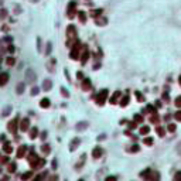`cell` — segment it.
Here are the masks:
<instances>
[{"instance_id": "obj_27", "label": "cell", "mask_w": 181, "mask_h": 181, "mask_svg": "<svg viewBox=\"0 0 181 181\" xmlns=\"http://www.w3.org/2000/svg\"><path fill=\"white\" fill-rule=\"evenodd\" d=\"M173 181H181V171H177V173H175Z\"/></svg>"}, {"instance_id": "obj_14", "label": "cell", "mask_w": 181, "mask_h": 181, "mask_svg": "<svg viewBox=\"0 0 181 181\" xmlns=\"http://www.w3.org/2000/svg\"><path fill=\"white\" fill-rule=\"evenodd\" d=\"M89 86H90V81L88 79V78H85V79L82 81V89L88 90V89H89Z\"/></svg>"}, {"instance_id": "obj_12", "label": "cell", "mask_w": 181, "mask_h": 181, "mask_svg": "<svg viewBox=\"0 0 181 181\" xmlns=\"http://www.w3.org/2000/svg\"><path fill=\"white\" fill-rule=\"evenodd\" d=\"M92 156L95 157V158L100 157V156H102V148H100V147H95V148H93V151H92Z\"/></svg>"}, {"instance_id": "obj_3", "label": "cell", "mask_w": 181, "mask_h": 181, "mask_svg": "<svg viewBox=\"0 0 181 181\" xmlns=\"http://www.w3.org/2000/svg\"><path fill=\"white\" fill-rule=\"evenodd\" d=\"M79 49H81V42L75 44V47L71 49V58L72 59H78L79 58Z\"/></svg>"}, {"instance_id": "obj_8", "label": "cell", "mask_w": 181, "mask_h": 181, "mask_svg": "<svg viewBox=\"0 0 181 181\" xmlns=\"http://www.w3.org/2000/svg\"><path fill=\"white\" fill-rule=\"evenodd\" d=\"M51 88H52V81H51V79H44V82H42V89L49 90Z\"/></svg>"}, {"instance_id": "obj_16", "label": "cell", "mask_w": 181, "mask_h": 181, "mask_svg": "<svg viewBox=\"0 0 181 181\" xmlns=\"http://www.w3.org/2000/svg\"><path fill=\"white\" fill-rule=\"evenodd\" d=\"M37 133H38V129H37V127H33V129L30 130V139H35V137H37Z\"/></svg>"}, {"instance_id": "obj_5", "label": "cell", "mask_w": 181, "mask_h": 181, "mask_svg": "<svg viewBox=\"0 0 181 181\" xmlns=\"http://www.w3.org/2000/svg\"><path fill=\"white\" fill-rule=\"evenodd\" d=\"M55 64H57V59H55V58H49L48 61H47V68H48L49 72H52V71H54V66H55Z\"/></svg>"}, {"instance_id": "obj_31", "label": "cell", "mask_w": 181, "mask_h": 181, "mask_svg": "<svg viewBox=\"0 0 181 181\" xmlns=\"http://www.w3.org/2000/svg\"><path fill=\"white\" fill-rule=\"evenodd\" d=\"M41 150H42V153L48 154V153H49V146H42V147H41Z\"/></svg>"}, {"instance_id": "obj_2", "label": "cell", "mask_w": 181, "mask_h": 181, "mask_svg": "<svg viewBox=\"0 0 181 181\" xmlns=\"http://www.w3.org/2000/svg\"><path fill=\"white\" fill-rule=\"evenodd\" d=\"M107 96V90L106 89H103V90H100L98 93V96H96V103L98 105H103L105 103V99H106Z\"/></svg>"}, {"instance_id": "obj_37", "label": "cell", "mask_w": 181, "mask_h": 181, "mask_svg": "<svg viewBox=\"0 0 181 181\" xmlns=\"http://www.w3.org/2000/svg\"><path fill=\"white\" fill-rule=\"evenodd\" d=\"M157 133H158L160 136H163V134H164V129H163V127H158V129H157Z\"/></svg>"}, {"instance_id": "obj_46", "label": "cell", "mask_w": 181, "mask_h": 181, "mask_svg": "<svg viewBox=\"0 0 181 181\" xmlns=\"http://www.w3.org/2000/svg\"><path fill=\"white\" fill-rule=\"evenodd\" d=\"M76 76H78V79H81V78L83 76V74H82V72H78V74H76Z\"/></svg>"}, {"instance_id": "obj_9", "label": "cell", "mask_w": 181, "mask_h": 181, "mask_svg": "<svg viewBox=\"0 0 181 181\" xmlns=\"http://www.w3.org/2000/svg\"><path fill=\"white\" fill-rule=\"evenodd\" d=\"M16 124H17V119H14L13 122H10V123L7 124V129H8V130H10L11 133H16V130H17Z\"/></svg>"}, {"instance_id": "obj_38", "label": "cell", "mask_w": 181, "mask_h": 181, "mask_svg": "<svg viewBox=\"0 0 181 181\" xmlns=\"http://www.w3.org/2000/svg\"><path fill=\"white\" fill-rule=\"evenodd\" d=\"M7 49H8V52H11V54H13V52H14V49H16V48H14V45H11V44H10Z\"/></svg>"}, {"instance_id": "obj_30", "label": "cell", "mask_w": 181, "mask_h": 181, "mask_svg": "<svg viewBox=\"0 0 181 181\" xmlns=\"http://www.w3.org/2000/svg\"><path fill=\"white\" fill-rule=\"evenodd\" d=\"M38 88H37V86H33V89H31V95H33V96H35V95H38Z\"/></svg>"}, {"instance_id": "obj_32", "label": "cell", "mask_w": 181, "mask_h": 181, "mask_svg": "<svg viewBox=\"0 0 181 181\" xmlns=\"http://www.w3.org/2000/svg\"><path fill=\"white\" fill-rule=\"evenodd\" d=\"M61 92H62V95H64L65 98H68V96H69V92H68L65 88H61Z\"/></svg>"}, {"instance_id": "obj_36", "label": "cell", "mask_w": 181, "mask_h": 181, "mask_svg": "<svg viewBox=\"0 0 181 181\" xmlns=\"http://www.w3.org/2000/svg\"><path fill=\"white\" fill-rule=\"evenodd\" d=\"M151 143H153V139H150V137H148V139H144V144H148V146H150Z\"/></svg>"}, {"instance_id": "obj_10", "label": "cell", "mask_w": 181, "mask_h": 181, "mask_svg": "<svg viewBox=\"0 0 181 181\" xmlns=\"http://www.w3.org/2000/svg\"><path fill=\"white\" fill-rule=\"evenodd\" d=\"M79 143H81V140H79V137H75V139L72 140V141H71V147H69V150H71V151H74L75 148H76V146H78Z\"/></svg>"}, {"instance_id": "obj_42", "label": "cell", "mask_w": 181, "mask_h": 181, "mask_svg": "<svg viewBox=\"0 0 181 181\" xmlns=\"http://www.w3.org/2000/svg\"><path fill=\"white\" fill-rule=\"evenodd\" d=\"M175 105H177V106H181V96H180V98H177V100H175Z\"/></svg>"}, {"instance_id": "obj_49", "label": "cell", "mask_w": 181, "mask_h": 181, "mask_svg": "<svg viewBox=\"0 0 181 181\" xmlns=\"http://www.w3.org/2000/svg\"><path fill=\"white\" fill-rule=\"evenodd\" d=\"M52 168H57V161H55V160L52 161Z\"/></svg>"}, {"instance_id": "obj_15", "label": "cell", "mask_w": 181, "mask_h": 181, "mask_svg": "<svg viewBox=\"0 0 181 181\" xmlns=\"http://www.w3.org/2000/svg\"><path fill=\"white\" fill-rule=\"evenodd\" d=\"M49 99L48 98H44V99H41V102H40V106L41 107H49Z\"/></svg>"}, {"instance_id": "obj_25", "label": "cell", "mask_w": 181, "mask_h": 181, "mask_svg": "<svg viewBox=\"0 0 181 181\" xmlns=\"http://www.w3.org/2000/svg\"><path fill=\"white\" fill-rule=\"evenodd\" d=\"M148 130H150V129H148L147 126H143V127L140 129V133H141V134H147V133H148Z\"/></svg>"}, {"instance_id": "obj_17", "label": "cell", "mask_w": 181, "mask_h": 181, "mask_svg": "<svg viewBox=\"0 0 181 181\" xmlns=\"http://www.w3.org/2000/svg\"><path fill=\"white\" fill-rule=\"evenodd\" d=\"M51 51H52V42L48 41V42H47V48H45V55H49Z\"/></svg>"}, {"instance_id": "obj_34", "label": "cell", "mask_w": 181, "mask_h": 181, "mask_svg": "<svg viewBox=\"0 0 181 181\" xmlns=\"http://www.w3.org/2000/svg\"><path fill=\"white\" fill-rule=\"evenodd\" d=\"M6 16H7V10H4V8H3V10L0 11V17H1V18H4Z\"/></svg>"}, {"instance_id": "obj_22", "label": "cell", "mask_w": 181, "mask_h": 181, "mask_svg": "<svg viewBox=\"0 0 181 181\" xmlns=\"http://www.w3.org/2000/svg\"><path fill=\"white\" fill-rule=\"evenodd\" d=\"M11 112V106H7L4 107V110H3V113H1V116H8V113Z\"/></svg>"}, {"instance_id": "obj_35", "label": "cell", "mask_w": 181, "mask_h": 181, "mask_svg": "<svg viewBox=\"0 0 181 181\" xmlns=\"http://www.w3.org/2000/svg\"><path fill=\"white\" fill-rule=\"evenodd\" d=\"M14 8H16V14H20V13H21V8H20L18 4H14Z\"/></svg>"}, {"instance_id": "obj_45", "label": "cell", "mask_w": 181, "mask_h": 181, "mask_svg": "<svg viewBox=\"0 0 181 181\" xmlns=\"http://www.w3.org/2000/svg\"><path fill=\"white\" fill-rule=\"evenodd\" d=\"M105 181H116V177H107Z\"/></svg>"}, {"instance_id": "obj_48", "label": "cell", "mask_w": 181, "mask_h": 181, "mask_svg": "<svg viewBox=\"0 0 181 181\" xmlns=\"http://www.w3.org/2000/svg\"><path fill=\"white\" fill-rule=\"evenodd\" d=\"M47 137V132H42V134H41V139H45Z\"/></svg>"}, {"instance_id": "obj_43", "label": "cell", "mask_w": 181, "mask_h": 181, "mask_svg": "<svg viewBox=\"0 0 181 181\" xmlns=\"http://www.w3.org/2000/svg\"><path fill=\"white\" fill-rule=\"evenodd\" d=\"M175 119H177V120H181V112L175 113Z\"/></svg>"}, {"instance_id": "obj_26", "label": "cell", "mask_w": 181, "mask_h": 181, "mask_svg": "<svg viewBox=\"0 0 181 181\" xmlns=\"http://www.w3.org/2000/svg\"><path fill=\"white\" fill-rule=\"evenodd\" d=\"M117 96H120V93H119V92H116L115 95H113V96L110 98V103H115V102H116V99H117Z\"/></svg>"}, {"instance_id": "obj_11", "label": "cell", "mask_w": 181, "mask_h": 181, "mask_svg": "<svg viewBox=\"0 0 181 181\" xmlns=\"http://www.w3.org/2000/svg\"><path fill=\"white\" fill-rule=\"evenodd\" d=\"M24 89H25V83H23V82H20L18 85H17V88H16V92L18 93V95H21L23 92H24Z\"/></svg>"}, {"instance_id": "obj_23", "label": "cell", "mask_w": 181, "mask_h": 181, "mask_svg": "<svg viewBox=\"0 0 181 181\" xmlns=\"http://www.w3.org/2000/svg\"><path fill=\"white\" fill-rule=\"evenodd\" d=\"M88 57H89V52H88V51H85V52H83V55H82V59H81V61H82V64H85V62H86Z\"/></svg>"}, {"instance_id": "obj_47", "label": "cell", "mask_w": 181, "mask_h": 181, "mask_svg": "<svg viewBox=\"0 0 181 181\" xmlns=\"http://www.w3.org/2000/svg\"><path fill=\"white\" fill-rule=\"evenodd\" d=\"M139 150V146H133L132 147V151H137Z\"/></svg>"}, {"instance_id": "obj_41", "label": "cell", "mask_w": 181, "mask_h": 181, "mask_svg": "<svg viewBox=\"0 0 181 181\" xmlns=\"http://www.w3.org/2000/svg\"><path fill=\"white\" fill-rule=\"evenodd\" d=\"M44 175H45V174H42V175H37V177H35V180H34V181H41Z\"/></svg>"}, {"instance_id": "obj_52", "label": "cell", "mask_w": 181, "mask_h": 181, "mask_svg": "<svg viewBox=\"0 0 181 181\" xmlns=\"http://www.w3.org/2000/svg\"><path fill=\"white\" fill-rule=\"evenodd\" d=\"M79 181H83V180H79Z\"/></svg>"}, {"instance_id": "obj_18", "label": "cell", "mask_w": 181, "mask_h": 181, "mask_svg": "<svg viewBox=\"0 0 181 181\" xmlns=\"http://www.w3.org/2000/svg\"><path fill=\"white\" fill-rule=\"evenodd\" d=\"M78 18L81 20V23H85V21H86V16H85V11H79V14H78Z\"/></svg>"}, {"instance_id": "obj_21", "label": "cell", "mask_w": 181, "mask_h": 181, "mask_svg": "<svg viewBox=\"0 0 181 181\" xmlns=\"http://www.w3.org/2000/svg\"><path fill=\"white\" fill-rule=\"evenodd\" d=\"M14 62H16V59L13 57H8L7 59H6V64H7L8 66H11V65H14Z\"/></svg>"}, {"instance_id": "obj_33", "label": "cell", "mask_w": 181, "mask_h": 181, "mask_svg": "<svg viewBox=\"0 0 181 181\" xmlns=\"http://www.w3.org/2000/svg\"><path fill=\"white\" fill-rule=\"evenodd\" d=\"M127 102H129V98L126 96V98H123V99H122V102H120V105H122V106H126V105H127Z\"/></svg>"}, {"instance_id": "obj_4", "label": "cell", "mask_w": 181, "mask_h": 181, "mask_svg": "<svg viewBox=\"0 0 181 181\" xmlns=\"http://www.w3.org/2000/svg\"><path fill=\"white\" fill-rule=\"evenodd\" d=\"M75 7H76V1H75V0H71L69 4H68V7H66V13H68V16H69V17L74 16Z\"/></svg>"}, {"instance_id": "obj_51", "label": "cell", "mask_w": 181, "mask_h": 181, "mask_svg": "<svg viewBox=\"0 0 181 181\" xmlns=\"http://www.w3.org/2000/svg\"><path fill=\"white\" fill-rule=\"evenodd\" d=\"M1 3H3V1H1V0H0V4H1Z\"/></svg>"}, {"instance_id": "obj_44", "label": "cell", "mask_w": 181, "mask_h": 181, "mask_svg": "<svg viewBox=\"0 0 181 181\" xmlns=\"http://www.w3.org/2000/svg\"><path fill=\"white\" fill-rule=\"evenodd\" d=\"M134 120H137V122H141V120H143V117H140V116L137 115V116H134Z\"/></svg>"}, {"instance_id": "obj_29", "label": "cell", "mask_w": 181, "mask_h": 181, "mask_svg": "<svg viewBox=\"0 0 181 181\" xmlns=\"http://www.w3.org/2000/svg\"><path fill=\"white\" fill-rule=\"evenodd\" d=\"M8 171H10V173H14V171H16V163H11V164H10Z\"/></svg>"}, {"instance_id": "obj_39", "label": "cell", "mask_w": 181, "mask_h": 181, "mask_svg": "<svg viewBox=\"0 0 181 181\" xmlns=\"http://www.w3.org/2000/svg\"><path fill=\"white\" fill-rule=\"evenodd\" d=\"M158 177H160V175H158V173H154V180H151V181H158ZM150 178H153V175H151Z\"/></svg>"}, {"instance_id": "obj_50", "label": "cell", "mask_w": 181, "mask_h": 181, "mask_svg": "<svg viewBox=\"0 0 181 181\" xmlns=\"http://www.w3.org/2000/svg\"><path fill=\"white\" fill-rule=\"evenodd\" d=\"M30 1H31V3H38L40 0H30Z\"/></svg>"}, {"instance_id": "obj_24", "label": "cell", "mask_w": 181, "mask_h": 181, "mask_svg": "<svg viewBox=\"0 0 181 181\" xmlns=\"http://www.w3.org/2000/svg\"><path fill=\"white\" fill-rule=\"evenodd\" d=\"M37 51L41 52V38L40 37H37Z\"/></svg>"}, {"instance_id": "obj_13", "label": "cell", "mask_w": 181, "mask_h": 181, "mask_svg": "<svg viewBox=\"0 0 181 181\" xmlns=\"http://www.w3.org/2000/svg\"><path fill=\"white\" fill-rule=\"evenodd\" d=\"M25 150H27V147H25V146H20L18 151H17V157H18V158H21V157L25 154Z\"/></svg>"}, {"instance_id": "obj_19", "label": "cell", "mask_w": 181, "mask_h": 181, "mask_svg": "<svg viewBox=\"0 0 181 181\" xmlns=\"http://www.w3.org/2000/svg\"><path fill=\"white\" fill-rule=\"evenodd\" d=\"M86 126H88V123H86V122H81V123L76 124V129H78V130H83Z\"/></svg>"}, {"instance_id": "obj_7", "label": "cell", "mask_w": 181, "mask_h": 181, "mask_svg": "<svg viewBox=\"0 0 181 181\" xmlns=\"http://www.w3.org/2000/svg\"><path fill=\"white\" fill-rule=\"evenodd\" d=\"M28 126H30V120H28V119H23V120L20 122V130L25 132V130L28 129Z\"/></svg>"}, {"instance_id": "obj_28", "label": "cell", "mask_w": 181, "mask_h": 181, "mask_svg": "<svg viewBox=\"0 0 181 181\" xmlns=\"http://www.w3.org/2000/svg\"><path fill=\"white\" fill-rule=\"evenodd\" d=\"M28 177H31V173L28 171V173H24L23 175H21V180L23 181H25V180H28Z\"/></svg>"}, {"instance_id": "obj_40", "label": "cell", "mask_w": 181, "mask_h": 181, "mask_svg": "<svg viewBox=\"0 0 181 181\" xmlns=\"http://www.w3.org/2000/svg\"><path fill=\"white\" fill-rule=\"evenodd\" d=\"M168 130H170V132H174V130H175V126H174V124H168Z\"/></svg>"}, {"instance_id": "obj_6", "label": "cell", "mask_w": 181, "mask_h": 181, "mask_svg": "<svg viewBox=\"0 0 181 181\" xmlns=\"http://www.w3.org/2000/svg\"><path fill=\"white\" fill-rule=\"evenodd\" d=\"M8 81V74L7 72H1L0 74V86H4Z\"/></svg>"}, {"instance_id": "obj_1", "label": "cell", "mask_w": 181, "mask_h": 181, "mask_svg": "<svg viewBox=\"0 0 181 181\" xmlns=\"http://www.w3.org/2000/svg\"><path fill=\"white\" fill-rule=\"evenodd\" d=\"M35 79H37L35 72H34L33 69H27V71H25V82L34 83V82H35Z\"/></svg>"}, {"instance_id": "obj_20", "label": "cell", "mask_w": 181, "mask_h": 181, "mask_svg": "<svg viewBox=\"0 0 181 181\" xmlns=\"http://www.w3.org/2000/svg\"><path fill=\"white\" fill-rule=\"evenodd\" d=\"M3 148H4V151H6V153H11V151H13V146H10V143H6Z\"/></svg>"}]
</instances>
